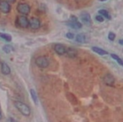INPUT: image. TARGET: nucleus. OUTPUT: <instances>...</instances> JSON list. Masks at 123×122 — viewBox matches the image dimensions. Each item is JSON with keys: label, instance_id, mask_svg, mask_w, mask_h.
Masks as SVG:
<instances>
[{"label": "nucleus", "instance_id": "nucleus-1", "mask_svg": "<svg viewBox=\"0 0 123 122\" xmlns=\"http://www.w3.org/2000/svg\"><path fill=\"white\" fill-rule=\"evenodd\" d=\"M14 105H15L16 108H17L23 115H25V116H29V115H31V108H30V107L28 106L27 104H25V103H22V102H20V101H16L15 103H14Z\"/></svg>", "mask_w": 123, "mask_h": 122}, {"label": "nucleus", "instance_id": "nucleus-2", "mask_svg": "<svg viewBox=\"0 0 123 122\" xmlns=\"http://www.w3.org/2000/svg\"><path fill=\"white\" fill-rule=\"evenodd\" d=\"M36 64L41 69H46L49 66V61L46 56H39L36 58Z\"/></svg>", "mask_w": 123, "mask_h": 122}, {"label": "nucleus", "instance_id": "nucleus-3", "mask_svg": "<svg viewBox=\"0 0 123 122\" xmlns=\"http://www.w3.org/2000/svg\"><path fill=\"white\" fill-rule=\"evenodd\" d=\"M17 10L19 14H24V15H27L31 12V7L26 3H19L17 5Z\"/></svg>", "mask_w": 123, "mask_h": 122}, {"label": "nucleus", "instance_id": "nucleus-4", "mask_svg": "<svg viewBox=\"0 0 123 122\" xmlns=\"http://www.w3.org/2000/svg\"><path fill=\"white\" fill-rule=\"evenodd\" d=\"M16 25L19 27L21 28H27L29 26V20L25 15H19L16 19Z\"/></svg>", "mask_w": 123, "mask_h": 122}, {"label": "nucleus", "instance_id": "nucleus-5", "mask_svg": "<svg viewBox=\"0 0 123 122\" xmlns=\"http://www.w3.org/2000/svg\"><path fill=\"white\" fill-rule=\"evenodd\" d=\"M67 25L70 26V27L74 28V29H77V30L81 29V27H82V24H81L80 22H79L77 18H75L74 16L71 17V20L69 21H68Z\"/></svg>", "mask_w": 123, "mask_h": 122}, {"label": "nucleus", "instance_id": "nucleus-6", "mask_svg": "<svg viewBox=\"0 0 123 122\" xmlns=\"http://www.w3.org/2000/svg\"><path fill=\"white\" fill-rule=\"evenodd\" d=\"M29 26L32 30H38L41 27V21L38 18L33 17L29 21Z\"/></svg>", "mask_w": 123, "mask_h": 122}, {"label": "nucleus", "instance_id": "nucleus-7", "mask_svg": "<svg viewBox=\"0 0 123 122\" xmlns=\"http://www.w3.org/2000/svg\"><path fill=\"white\" fill-rule=\"evenodd\" d=\"M11 10V6L7 1H1L0 2V12L4 14H8Z\"/></svg>", "mask_w": 123, "mask_h": 122}, {"label": "nucleus", "instance_id": "nucleus-8", "mask_svg": "<svg viewBox=\"0 0 123 122\" xmlns=\"http://www.w3.org/2000/svg\"><path fill=\"white\" fill-rule=\"evenodd\" d=\"M66 49L65 46L62 44H60V43H56L54 45V50L57 54L59 55H63L66 53Z\"/></svg>", "mask_w": 123, "mask_h": 122}, {"label": "nucleus", "instance_id": "nucleus-9", "mask_svg": "<svg viewBox=\"0 0 123 122\" xmlns=\"http://www.w3.org/2000/svg\"><path fill=\"white\" fill-rule=\"evenodd\" d=\"M80 20L82 21V22L84 23V25H87V26H89L91 25L92 21H91V17L89 15V14L88 13H83L80 15Z\"/></svg>", "mask_w": 123, "mask_h": 122}, {"label": "nucleus", "instance_id": "nucleus-10", "mask_svg": "<svg viewBox=\"0 0 123 122\" xmlns=\"http://www.w3.org/2000/svg\"><path fill=\"white\" fill-rule=\"evenodd\" d=\"M65 54H68V57H69V58H75L76 56H77L78 54V52L77 50L75 49V48H68V49H66V53Z\"/></svg>", "mask_w": 123, "mask_h": 122}, {"label": "nucleus", "instance_id": "nucleus-11", "mask_svg": "<svg viewBox=\"0 0 123 122\" xmlns=\"http://www.w3.org/2000/svg\"><path fill=\"white\" fill-rule=\"evenodd\" d=\"M104 82L108 86H111L115 82V78L111 74H107L104 77Z\"/></svg>", "mask_w": 123, "mask_h": 122}, {"label": "nucleus", "instance_id": "nucleus-12", "mask_svg": "<svg viewBox=\"0 0 123 122\" xmlns=\"http://www.w3.org/2000/svg\"><path fill=\"white\" fill-rule=\"evenodd\" d=\"M1 71H2L3 74L5 75V76H7V75H9V74H10V72H11L9 66L6 63H4V62H3L2 65H1Z\"/></svg>", "mask_w": 123, "mask_h": 122}, {"label": "nucleus", "instance_id": "nucleus-13", "mask_svg": "<svg viewBox=\"0 0 123 122\" xmlns=\"http://www.w3.org/2000/svg\"><path fill=\"white\" fill-rule=\"evenodd\" d=\"M76 41L79 43H85L87 42V37L84 34H78L76 36Z\"/></svg>", "mask_w": 123, "mask_h": 122}, {"label": "nucleus", "instance_id": "nucleus-14", "mask_svg": "<svg viewBox=\"0 0 123 122\" xmlns=\"http://www.w3.org/2000/svg\"><path fill=\"white\" fill-rule=\"evenodd\" d=\"M92 50L94 52V53H98V54H99V55H105L108 53L105 50L102 49V48H98V47H93Z\"/></svg>", "mask_w": 123, "mask_h": 122}, {"label": "nucleus", "instance_id": "nucleus-15", "mask_svg": "<svg viewBox=\"0 0 123 122\" xmlns=\"http://www.w3.org/2000/svg\"><path fill=\"white\" fill-rule=\"evenodd\" d=\"M0 37L3 38L4 40H5L6 42H11L12 41V37L10 35L6 34V33H1L0 32Z\"/></svg>", "mask_w": 123, "mask_h": 122}, {"label": "nucleus", "instance_id": "nucleus-16", "mask_svg": "<svg viewBox=\"0 0 123 122\" xmlns=\"http://www.w3.org/2000/svg\"><path fill=\"white\" fill-rule=\"evenodd\" d=\"M99 14H100V15H102L103 17H105L106 19H111L109 12H108L107 10H105V9H100V10H99Z\"/></svg>", "mask_w": 123, "mask_h": 122}, {"label": "nucleus", "instance_id": "nucleus-17", "mask_svg": "<svg viewBox=\"0 0 123 122\" xmlns=\"http://www.w3.org/2000/svg\"><path fill=\"white\" fill-rule=\"evenodd\" d=\"M111 58H114V59L116 60V62H117L118 64L120 65H121V66L123 65L122 59H121V58H120L119 56H117V55H116V54H114V53H112V54H111Z\"/></svg>", "mask_w": 123, "mask_h": 122}, {"label": "nucleus", "instance_id": "nucleus-18", "mask_svg": "<svg viewBox=\"0 0 123 122\" xmlns=\"http://www.w3.org/2000/svg\"><path fill=\"white\" fill-rule=\"evenodd\" d=\"M31 98H32L33 101L35 102L36 103H38V98H37V95H36V93L35 90L31 89Z\"/></svg>", "mask_w": 123, "mask_h": 122}, {"label": "nucleus", "instance_id": "nucleus-19", "mask_svg": "<svg viewBox=\"0 0 123 122\" xmlns=\"http://www.w3.org/2000/svg\"><path fill=\"white\" fill-rule=\"evenodd\" d=\"M3 50H4L6 53H9L13 50V48L11 46H9V45H5V46L3 48Z\"/></svg>", "mask_w": 123, "mask_h": 122}, {"label": "nucleus", "instance_id": "nucleus-20", "mask_svg": "<svg viewBox=\"0 0 123 122\" xmlns=\"http://www.w3.org/2000/svg\"><path fill=\"white\" fill-rule=\"evenodd\" d=\"M108 38H109L111 41H114L115 38H116V35H115L113 32H110L109 35H108Z\"/></svg>", "mask_w": 123, "mask_h": 122}, {"label": "nucleus", "instance_id": "nucleus-21", "mask_svg": "<svg viewBox=\"0 0 123 122\" xmlns=\"http://www.w3.org/2000/svg\"><path fill=\"white\" fill-rule=\"evenodd\" d=\"M95 20L97 21H99V22H103L104 21V17L102 15H100V14H99V15L95 16Z\"/></svg>", "mask_w": 123, "mask_h": 122}, {"label": "nucleus", "instance_id": "nucleus-22", "mask_svg": "<svg viewBox=\"0 0 123 122\" xmlns=\"http://www.w3.org/2000/svg\"><path fill=\"white\" fill-rule=\"evenodd\" d=\"M66 36H67L68 38H69V39H73V38L74 37V34H73V33H71V32L67 33V35H66Z\"/></svg>", "mask_w": 123, "mask_h": 122}, {"label": "nucleus", "instance_id": "nucleus-23", "mask_svg": "<svg viewBox=\"0 0 123 122\" xmlns=\"http://www.w3.org/2000/svg\"><path fill=\"white\" fill-rule=\"evenodd\" d=\"M8 1H9V3H14V1H15V0H8Z\"/></svg>", "mask_w": 123, "mask_h": 122}, {"label": "nucleus", "instance_id": "nucleus-24", "mask_svg": "<svg viewBox=\"0 0 123 122\" xmlns=\"http://www.w3.org/2000/svg\"><path fill=\"white\" fill-rule=\"evenodd\" d=\"M2 119V113H1V109H0V120Z\"/></svg>", "mask_w": 123, "mask_h": 122}, {"label": "nucleus", "instance_id": "nucleus-25", "mask_svg": "<svg viewBox=\"0 0 123 122\" xmlns=\"http://www.w3.org/2000/svg\"><path fill=\"white\" fill-rule=\"evenodd\" d=\"M120 44L122 45V40H120Z\"/></svg>", "mask_w": 123, "mask_h": 122}, {"label": "nucleus", "instance_id": "nucleus-26", "mask_svg": "<svg viewBox=\"0 0 123 122\" xmlns=\"http://www.w3.org/2000/svg\"><path fill=\"white\" fill-rule=\"evenodd\" d=\"M100 1H106V0H100Z\"/></svg>", "mask_w": 123, "mask_h": 122}]
</instances>
